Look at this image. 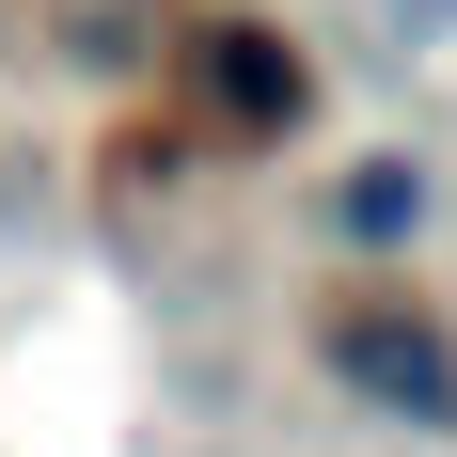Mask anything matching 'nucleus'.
Returning a JSON list of instances; mask_svg holds the SVG:
<instances>
[{
	"mask_svg": "<svg viewBox=\"0 0 457 457\" xmlns=\"http://www.w3.org/2000/svg\"><path fill=\"white\" fill-rule=\"evenodd\" d=\"M331 363L363 378L378 411H411V426H457V363H442V331H395V316H347V331H331Z\"/></svg>",
	"mask_w": 457,
	"mask_h": 457,
	"instance_id": "f257e3e1",
	"label": "nucleus"
},
{
	"mask_svg": "<svg viewBox=\"0 0 457 457\" xmlns=\"http://www.w3.org/2000/svg\"><path fill=\"white\" fill-rule=\"evenodd\" d=\"M347 221H363V237L426 221V174H411V158H363V189H347Z\"/></svg>",
	"mask_w": 457,
	"mask_h": 457,
	"instance_id": "f03ea898",
	"label": "nucleus"
},
{
	"mask_svg": "<svg viewBox=\"0 0 457 457\" xmlns=\"http://www.w3.org/2000/svg\"><path fill=\"white\" fill-rule=\"evenodd\" d=\"M411 16H457V0H411Z\"/></svg>",
	"mask_w": 457,
	"mask_h": 457,
	"instance_id": "7ed1b4c3",
	"label": "nucleus"
}]
</instances>
